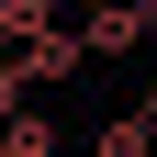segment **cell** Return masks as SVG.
I'll return each instance as SVG.
<instances>
[{
    "instance_id": "1",
    "label": "cell",
    "mask_w": 157,
    "mask_h": 157,
    "mask_svg": "<svg viewBox=\"0 0 157 157\" xmlns=\"http://www.w3.org/2000/svg\"><path fill=\"white\" fill-rule=\"evenodd\" d=\"M0 67L23 78V90H56V78L90 67V45H78V34H34V45H0Z\"/></svg>"
},
{
    "instance_id": "2",
    "label": "cell",
    "mask_w": 157,
    "mask_h": 157,
    "mask_svg": "<svg viewBox=\"0 0 157 157\" xmlns=\"http://www.w3.org/2000/svg\"><path fill=\"white\" fill-rule=\"evenodd\" d=\"M146 11H135V0H112V11H90V23H78V45H90V56H135V45H146Z\"/></svg>"
},
{
    "instance_id": "3",
    "label": "cell",
    "mask_w": 157,
    "mask_h": 157,
    "mask_svg": "<svg viewBox=\"0 0 157 157\" xmlns=\"http://www.w3.org/2000/svg\"><path fill=\"white\" fill-rule=\"evenodd\" d=\"M146 146H157V112H146V101H135V112H112V124L90 135V157H146Z\"/></svg>"
},
{
    "instance_id": "4",
    "label": "cell",
    "mask_w": 157,
    "mask_h": 157,
    "mask_svg": "<svg viewBox=\"0 0 157 157\" xmlns=\"http://www.w3.org/2000/svg\"><path fill=\"white\" fill-rule=\"evenodd\" d=\"M11 112H23V78H11V67H0V124H11Z\"/></svg>"
},
{
    "instance_id": "5",
    "label": "cell",
    "mask_w": 157,
    "mask_h": 157,
    "mask_svg": "<svg viewBox=\"0 0 157 157\" xmlns=\"http://www.w3.org/2000/svg\"><path fill=\"white\" fill-rule=\"evenodd\" d=\"M146 112H157V45H146Z\"/></svg>"
}]
</instances>
